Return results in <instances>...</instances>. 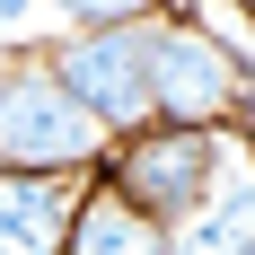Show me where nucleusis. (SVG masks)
Here are the masks:
<instances>
[{
    "label": "nucleus",
    "mask_w": 255,
    "mask_h": 255,
    "mask_svg": "<svg viewBox=\"0 0 255 255\" xmlns=\"http://www.w3.org/2000/svg\"><path fill=\"white\" fill-rule=\"evenodd\" d=\"M106 141H115V124L53 71V53H35V62L9 53V71H0V158L9 167H106Z\"/></svg>",
    "instance_id": "f257e3e1"
},
{
    "label": "nucleus",
    "mask_w": 255,
    "mask_h": 255,
    "mask_svg": "<svg viewBox=\"0 0 255 255\" xmlns=\"http://www.w3.org/2000/svg\"><path fill=\"white\" fill-rule=\"evenodd\" d=\"M220 124H141V132H124L115 150H106V176L124 185L132 203L150 211L158 229H176L185 238V220L220 194Z\"/></svg>",
    "instance_id": "f03ea898"
},
{
    "label": "nucleus",
    "mask_w": 255,
    "mask_h": 255,
    "mask_svg": "<svg viewBox=\"0 0 255 255\" xmlns=\"http://www.w3.org/2000/svg\"><path fill=\"white\" fill-rule=\"evenodd\" d=\"M150 35H158V18H115V26H71V35L53 44V71L115 124V141L141 132V124H158V62H150Z\"/></svg>",
    "instance_id": "7ed1b4c3"
},
{
    "label": "nucleus",
    "mask_w": 255,
    "mask_h": 255,
    "mask_svg": "<svg viewBox=\"0 0 255 255\" xmlns=\"http://www.w3.org/2000/svg\"><path fill=\"white\" fill-rule=\"evenodd\" d=\"M150 62H158V115H167V124H238L255 62L220 35V26H203V18H158Z\"/></svg>",
    "instance_id": "20e7f679"
},
{
    "label": "nucleus",
    "mask_w": 255,
    "mask_h": 255,
    "mask_svg": "<svg viewBox=\"0 0 255 255\" xmlns=\"http://www.w3.org/2000/svg\"><path fill=\"white\" fill-rule=\"evenodd\" d=\"M71 176H79V167H9V185H0V247H9V255L71 247L79 194H88V185H71Z\"/></svg>",
    "instance_id": "39448f33"
},
{
    "label": "nucleus",
    "mask_w": 255,
    "mask_h": 255,
    "mask_svg": "<svg viewBox=\"0 0 255 255\" xmlns=\"http://www.w3.org/2000/svg\"><path fill=\"white\" fill-rule=\"evenodd\" d=\"M158 247H176V229H158L150 211L97 167L88 194H79V220H71V247L62 255H158Z\"/></svg>",
    "instance_id": "423d86ee"
},
{
    "label": "nucleus",
    "mask_w": 255,
    "mask_h": 255,
    "mask_svg": "<svg viewBox=\"0 0 255 255\" xmlns=\"http://www.w3.org/2000/svg\"><path fill=\"white\" fill-rule=\"evenodd\" d=\"M176 247H194V255H255V176H229L194 220H185Z\"/></svg>",
    "instance_id": "0eeeda50"
},
{
    "label": "nucleus",
    "mask_w": 255,
    "mask_h": 255,
    "mask_svg": "<svg viewBox=\"0 0 255 255\" xmlns=\"http://www.w3.org/2000/svg\"><path fill=\"white\" fill-rule=\"evenodd\" d=\"M71 26H115V18H158V0H53Z\"/></svg>",
    "instance_id": "6e6552de"
},
{
    "label": "nucleus",
    "mask_w": 255,
    "mask_h": 255,
    "mask_svg": "<svg viewBox=\"0 0 255 255\" xmlns=\"http://www.w3.org/2000/svg\"><path fill=\"white\" fill-rule=\"evenodd\" d=\"M44 9H53V0H0V35H9V53H26V35H35Z\"/></svg>",
    "instance_id": "1a4fd4ad"
}]
</instances>
